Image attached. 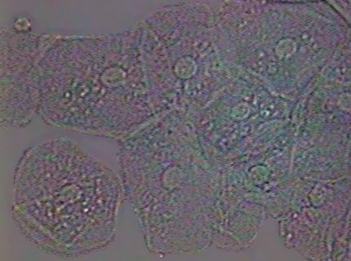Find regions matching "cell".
<instances>
[{"mask_svg":"<svg viewBox=\"0 0 351 261\" xmlns=\"http://www.w3.org/2000/svg\"><path fill=\"white\" fill-rule=\"evenodd\" d=\"M40 66L38 114L50 125L124 138L155 112L134 29L117 36H56Z\"/></svg>","mask_w":351,"mask_h":261,"instance_id":"cell-1","label":"cell"},{"mask_svg":"<svg viewBox=\"0 0 351 261\" xmlns=\"http://www.w3.org/2000/svg\"><path fill=\"white\" fill-rule=\"evenodd\" d=\"M121 183L72 141H46L16 166L12 217L38 249L78 258L111 242Z\"/></svg>","mask_w":351,"mask_h":261,"instance_id":"cell-2","label":"cell"},{"mask_svg":"<svg viewBox=\"0 0 351 261\" xmlns=\"http://www.w3.org/2000/svg\"><path fill=\"white\" fill-rule=\"evenodd\" d=\"M56 35L1 31V127L21 128L38 114L40 61Z\"/></svg>","mask_w":351,"mask_h":261,"instance_id":"cell-3","label":"cell"}]
</instances>
